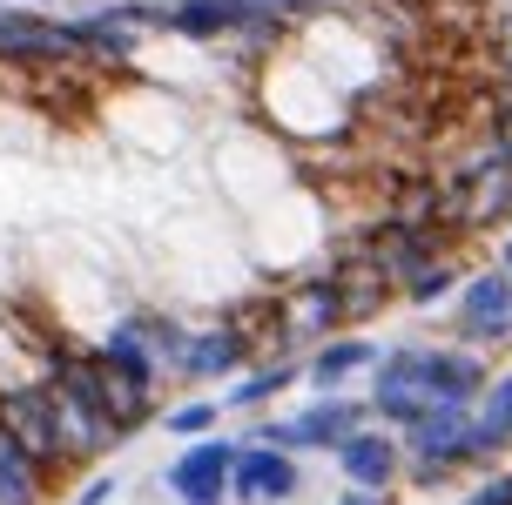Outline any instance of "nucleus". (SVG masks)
<instances>
[{"mask_svg": "<svg viewBox=\"0 0 512 505\" xmlns=\"http://www.w3.org/2000/svg\"><path fill=\"white\" fill-rule=\"evenodd\" d=\"M230 472H236V445L230 438H196L182 458H169L162 485H169L182 505H223L230 499Z\"/></svg>", "mask_w": 512, "mask_h": 505, "instance_id": "obj_4", "label": "nucleus"}, {"mask_svg": "<svg viewBox=\"0 0 512 505\" xmlns=\"http://www.w3.org/2000/svg\"><path fill=\"white\" fill-rule=\"evenodd\" d=\"M216 418H223V404H209V398H196V404H176L162 425L176 431V438H209L216 431Z\"/></svg>", "mask_w": 512, "mask_h": 505, "instance_id": "obj_17", "label": "nucleus"}, {"mask_svg": "<svg viewBox=\"0 0 512 505\" xmlns=\"http://www.w3.org/2000/svg\"><path fill=\"white\" fill-rule=\"evenodd\" d=\"M337 505H391V499H384V492H344Z\"/></svg>", "mask_w": 512, "mask_h": 505, "instance_id": "obj_22", "label": "nucleus"}, {"mask_svg": "<svg viewBox=\"0 0 512 505\" xmlns=\"http://www.w3.org/2000/svg\"><path fill=\"white\" fill-rule=\"evenodd\" d=\"M297 485H304V472H297V458H290V452H277V445H236L230 499L283 505V499H297Z\"/></svg>", "mask_w": 512, "mask_h": 505, "instance_id": "obj_7", "label": "nucleus"}, {"mask_svg": "<svg viewBox=\"0 0 512 505\" xmlns=\"http://www.w3.org/2000/svg\"><path fill=\"white\" fill-rule=\"evenodd\" d=\"M445 290H459V263H452V256H445V263H432L425 277H411V283H405V297H411V303H432V297H445Z\"/></svg>", "mask_w": 512, "mask_h": 505, "instance_id": "obj_19", "label": "nucleus"}, {"mask_svg": "<svg viewBox=\"0 0 512 505\" xmlns=\"http://www.w3.org/2000/svg\"><path fill=\"white\" fill-rule=\"evenodd\" d=\"M472 438H479L486 465H492L499 452H512V371H499V378L479 391V411H472Z\"/></svg>", "mask_w": 512, "mask_h": 505, "instance_id": "obj_13", "label": "nucleus"}, {"mask_svg": "<svg viewBox=\"0 0 512 505\" xmlns=\"http://www.w3.org/2000/svg\"><path fill=\"white\" fill-rule=\"evenodd\" d=\"M331 290H337V310H344V324H364V317H378L384 297H391V283L371 256H344L331 270Z\"/></svg>", "mask_w": 512, "mask_h": 505, "instance_id": "obj_12", "label": "nucleus"}, {"mask_svg": "<svg viewBox=\"0 0 512 505\" xmlns=\"http://www.w3.org/2000/svg\"><path fill=\"white\" fill-rule=\"evenodd\" d=\"M459 337L465 344H512V283L499 270L459 283Z\"/></svg>", "mask_w": 512, "mask_h": 505, "instance_id": "obj_8", "label": "nucleus"}, {"mask_svg": "<svg viewBox=\"0 0 512 505\" xmlns=\"http://www.w3.org/2000/svg\"><path fill=\"white\" fill-rule=\"evenodd\" d=\"M75 21H41V14H0V61L14 68H54V61H75Z\"/></svg>", "mask_w": 512, "mask_h": 505, "instance_id": "obj_6", "label": "nucleus"}, {"mask_svg": "<svg viewBox=\"0 0 512 505\" xmlns=\"http://www.w3.org/2000/svg\"><path fill=\"white\" fill-rule=\"evenodd\" d=\"M418 378L438 404H479V391L492 384V371L479 364V351H438V344H418Z\"/></svg>", "mask_w": 512, "mask_h": 505, "instance_id": "obj_10", "label": "nucleus"}, {"mask_svg": "<svg viewBox=\"0 0 512 505\" xmlns=\"http://www.w3.org/2000/svg\"><path fill=\"white\" fill-rule=\"evenodd\" d=\"M344 324V310H337V290L331 277H310L297 297H290V330H310V337H331Z\"/></svg>", "mask_w": 512, "mask_h": 505, "instance_id": "obj_16", "label": "nucleus"}, {"mask_svg": "<svg viewBox=\"0 0 512 505\" xmlns=\"http://www.w3.org/2000/svg\"><path fill=\"white\" fill-rule=\"evenodd\" d=\"M465 505H512V465H506V472H492L486 485H472Z\"/></svg>", "mask_w": 512, "mask_h": 505, "instance_id": "obj_20", "label": "nucleus"}, {"mask_svg": "<svg viewBox=\"0 0 512 505\" xmlns=\"http://www.w3.org/2000/svg\"><path fill=\"white\" fill-rule=\"evenodd\" d=\"M371 404H378L384 418L398 431H411L418 418H432V411H445V404L425 391V378H418V344H405V351L378 357V384H371Z\"/></svg>", "mask_w": 512, "mask_h": 505, "instance_id": "obj_5", "label": "nucleus"}, {"mask_svg": "<svg viewBox=\"0 0 512 505\" xmlns=\"http://www.w3.org/2000/svg\"><path fill=\"white\" fill-rule=\"evenodd\" d=\"M499 277L512 283V236H506V250H499Z\"/></svg>", "mask_w": 512, "mask_h": 505, "instance_id": "obj_23", "label": "nucleus"}, {"mask_svg": "<svg viewBox=\"0 0 512 505\" xmlns=\"http://www.w3.org/2000/svg\"><path fill=\"white\" fill-rule=\"evenodd\" d=\"M351 431H364V411L351 398H324L310 404V411H297V418H283V425H263V438L256 445H277V452H337Z\"/></svg>", "mask_w": 512, "mask_h": 505, "instance_id": "obj_2", "label": "nucleus"}, {"mask_svg": "<svg viewBox=\"0 0 512 505\" xmlns=\"http://www.w3.org/2000/svg\"><path fill=\"white\" fill-rule=\"evenodd\" d=\"M337 472L351 479V492H384L391 499V485L405 472V452H398V438L391 431H351L344 445H337Z\"/></svg>", "mask_w": 512, "mask_h": 505, "instance_id": "obj_9", "label": "nucleus"}, {"mask_svg": "<svg viewBox=\"0 0 512 505\" xmlns=\"http://www.w3.org/2000/svg\"><path fill=\"white\" fill-rule=\"evenodd\" d=\"M364 364H378V351H371V337H331L324 351L310 357V384H324V391H337V384L351 378V371H364Z\"/></svg>", "mask_w": 512, "mask_h": 505, "instance_id": "obj_15", "label": "nucleus"}, {"mask_svg": "<svg viewBox=\"0 0 512 505\" xmlns=\"http://www.w3.org/2000/svg\"><path fill=\"white\" fill-rule=\"evenodd\" d=\"M0 431L34 458V472H61V438H54V411H48V384H14L0 391Z\"/></svg>", "mask_w": 512, "mask_h": 505, "instance_id": "obj_1", "label": "nucleus"}, {"mask_svg": "<svg viewBox=\"0 0 512 505\" xmlns=\"http://www.w3.org/2000/svg\"><path fill=\"white\" fill-rule=\"evenodd\" d=\"M48 492V472H34V458L0 431V505H41Z\"/></svg>", "mask_w": 512, "mask_h": 505, "instance_id": "obj_14", "label": "nucleus"}, {"mask_svg": "<svg viewBox=\"0 0 512 505\" xmlns=\"http://www.w3.org/2000/svg\"><path fill=\"white\" fill-rule=\"evenodd\" d=\"M445 209H452V223H459V229H492V223H506V216H512V162L499 155V142L472 162V176L452 189Z\"/></svg>", "mask_w": 512, "mask_h": 505, "instance_id": "obj_3", "label": "nucleus"}, {"mask_svg": "<svg viewBox=\"0 0 512 505\" xmlns=\"http://www.w3.org/2000/svg\"><path fill=\"white\" fill-rule=\"evenodd\" d=\"M297 378V364H263V371H256V378H243L230 391V404H263L270 398V391H283V384Z\"/></svg>", "mask_w": 512, "mask_h": 505, "instance_id": "obj_18", "label": "nucleus"}, {"mask_svg": "<svg viewBox=\"0 0 512 505\" xmlns=\"http://www.w3.org/2000/svg\"><path fill=\"white\" fill-rule=\"evenodd\" d=\"M243 357H250V330H243V324H216V330L182 337L176 371H182V378H230Z\"/></svg>", "mask_w": 512, "mask_h": 505, "instance_id": "obj_11", "label": "nucleus"}, {"mask_svg": "<svg viewBox=\"0 0 512 505\" xmlns=\"http://www.w3.org/2000/svg\"><path fill=\"white\" fill-rule=\"evenodd\" d=\"M108 492H115V479H95V485H88V492H81V505H102Z\"/></svg>", "mask_w": 512, "mask_h": 505, "instance_id": "obj_21", "label": "nucleus"}]
</instances>
